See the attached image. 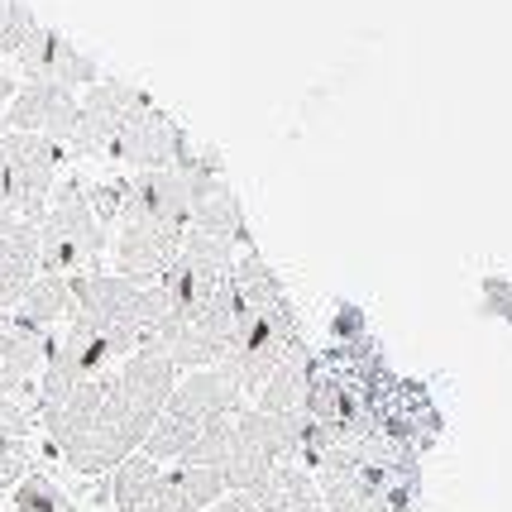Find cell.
Masks as SVG:
<instances>
[{
	"mask_svg": "<svg viewBox=\"0 0 512 512\" xmlns=\"http://www.w3.org/2000/svg\"><path fill=\"white\" fill-rule=\"evenodd\" d=\"M106 225L96 221L82 182H63L58 197H48V211L39 221V273L77 278L101 264Z\"/></svg>",
	"mask_w": 512,
	"mask_h": 512,
	"instance_id": "cell-1",
	"label": "cell"
},
{
	"mask_svg": "<svg viewBox=\"0 0 512 512\" xmlns=\"http://www.w3.org/2000/svg\"><path fill=\"white\" fill-rule=\"evenodd\" d=\"M10 503H15V512H72V498L48 474H34V469L10 489Z\"/></svg>",
	"mask_w": 512,
	"mask_h": 512,
	"instance_id": "cell-10",
	"label": "cell"
},
{
	"mask_svg": "<svg viewBox=\"0 0 512 512\" xmlns=\"http://www.w3.org/2000/svg\"><path fill=\"white\" fill-rule=\"evenodd\" d=\"M158 474H163V465L144 460V455H130V460H120V465H115V474H111L115 512H154Z\"/></svg>",
	"mask_w": 512,
	"mask_h": 512,
	"instance_id": "cell-9",
	"label": "cell"
},
{
	"mask_svg": "<svg viewBox=\"0 0 512 512\" xmlns=\"http://www.w3.org/2000/svg\"><path fill=\"white\" fill-rule=\"evenodd\" d=\"M240 398H245L240 383L216 364V369H192V374L173 388V398L163 402V412H168V417H182V422H192V426H206V422H216V417H230V412L240 407Z\"/></svg>",
	"mask_w": 512,
	"mask_h": 512,
	"instance_id": "cell-4",
	"label": "cell"
},
{
	"mask_svg": "<svg viewBox=\"0 0 512 512\" xmlns=\"http://www.w3.org/2000/svg\"><path fill=\"white\" fill-rule=\"evenodd\" d=\"M5 125H10V134H44L53 144H67L77 130V96L58 82H29L15 91Z\"/></svg>",
	"mask_w": 512,
	"mask_h": 512,
	"instance_id": "cell-2",
	"label": "cell"
},
{
	"mask_svg": "<svg viewBox=\"0 0 512 512\" xmlns=\"http://www.w3.org/2000/svg\"><path fill=\"white\" fill-rule=\"evenodd\" d=\"M24 474H29V441H5L0 446V493L15 489Z\"/></svg>",
	"mask_w": 512,
	"mask_h": 512,
	"instance_id": "cell-11",
	"label": "cell"
},
{
	"mask_svg": "<svg viewBox=\"0 0 512 512\" xmlns=\"http://www.w3.org/2000/svg\"><path fill=\"white\" fill-rule=\"evenodd\" d=\"M178 249H182V235H173V230L125 221L120 225V240H115V268L130 283H158L168 273V264L178 259Z\"/></svg>",
	"mask_w": 512,
	"mask_h": 512,
	"instance_id": "cell-5",
	"label": "cell"
},
{
	"mask_svg": "<svg viewBox=\"0 0 512 512\" xmlns=\"http://www.w3.org/2000/svg\"><path fill=\"white\" fill-rule=\"evenodd\" d=\"M20 67L29 82H58V87H91V82H101V72L91 63L87 53H77V48L67 44L63 34H53V29H34L29 34V44L20 48Z\"/></svg>",
	"mask_w": 512,
	"mask_h": 512,
	"instance_id": "cell-3",
	"label": "cell"
},
{
	"mask_svg": "<svg viewBox=\"0 0 512 512\" xmlns=\"http://www.w3.org/2000/svg\"><path fill=\"white\" fill-rule=\"evenodd\" d=\"M225 498L221 469L206 465H173L158 474L154 489V512H206Z\"/></svg>",
	"mask_w": 512,
	"mask_h": 512,
	"instance_id": "cell-6",
	"label": "cell"
},
{
	"mask_svg": "<svg viewBox=\"0 0 512 512\" xmlns=\"http://www.w3.org/2000/svg\"><path fill=\"white\" fill-rule=\"evenodd\" d=\"M63 316H72V288H67V278H58V273H39V278L24 288L20 302H15L10 321H15L20 331L48 335Z\"/></svg>",
	"mask_w": 512,
	"mask_h": 512,
	"instance_id": "cell-7",
	"label": "cell"
},
{
	"mask_svg": "<svg viewBox=\"0 0 512 512\" xmlns=\"http://www.w3.org/2000/svg\"><path fill=\"white\" fill-rule=\"evenodd\" d=\"M302 398H307V355H302V345H292L259 388V412H273V417L278 412H302Z\"/></svg>",
	"mask_w": 512,
	"mask_h": 512,
	"instance_id": "cell-8",
	"label": "cell"
}]
</instances>
